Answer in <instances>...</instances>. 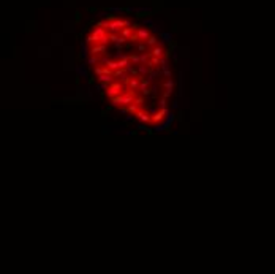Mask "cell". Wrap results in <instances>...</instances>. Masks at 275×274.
Returning <instances> with one entry per match:
<instances>
[{
  "mask_svg": "<svg viewBox=\"0 0 275 274\" xmlns=\"http://www.w3.org/2000/svg\"><path fill=\"white\" fill-rule=\"evenodd\" d=\"M76 71H78V74H82L84 78L89 76V73H87V70H85V67H84V65H82V67H78V68H76Z\"/></svg>",
  "mask_w": 275,
  "mask_h": 274,
  "instance_id": "cell-21",
  "label": "cell"
},
{
  "mask_svg": "<svg viewBox=\"0 0 275 274\" xmlns=\"http://www.w3.org/2000/svg\"><path fill=\"white\" fill-rule=\"evenodd\" d=\"M104 17H106V21H109V22L117 19V16H116V14H112V13H106V14H104Z\"/></svg>",
  "mask_w": 275,
  "mask_h": 274,
  "instance_id": "cell-23",
  "label": "cell"
},
{
  "mask_svg": "<svg viewBox=\"0 0 275 274\" xmlns=\"http://www.w3.org/2000/svg\"><path fill=\"white\" fill-rule=\"evenodd\" d=\"M79 21H81V13L78 11V13H76V22H79Z\"/></svg>",
  "mask_w": 275,
  "mask_h": 274,
  "instance_id": "cell-34",
  "label": "cell"
},
{
  "mask_svg": "<svg viewBox=\"0 0 275 274\" xmlns=\"http://www.w3.org/2000/svg\"><path fill=\"white\" fill-rule=\"evenodd\" d=\"M128 111L131 114H136L138 111H139V105H136V103H131V105H128Z\"/></svg>",
  "mask_w": 275,
  "mask_h": 274,
  "instance_id": "cell-17",
  "label": "cell"
},
{
  "mask_svg": "<svg viewBox=\"0 0 275 274\" xmlns=\"http://www.w3.org/2000/svg\"><path fill=\"white\" fill-rule=\"evenodd\" d=\"M108 113H109L108 109H103V111H101V116H103V117H106V116H108Z\"/></svg>",
  "mask_w": 275,
  "mask_h": 274,
  "instance_id": "cell-32",
  "label": "cell"
},
{
  "mask_svg": "<svg viewBox=\"0 0 275 274\" xmlns=\"http://www.w3.org/2000/svg\"><path fill=\"white\" fill-rule=\"evenodd\" d=\"M97 81H98V79H97V76H95V74H93V76H90V74L87 76V84H89V86H93V84L97 83Z\"/></svg>",
  "mask_w": 275,
  "mask_h": 274,
  "instance_id": "cell-22",
  "label": "cell"
},
{
  "mask_svg": "<svg viewBox=\"0 0 275 274\" xmlns=\"http://www.w3.org/2000/svg\"><path fill=\"white\" fill-rule=\"evenodd\" d=\"M177 121H184V114H182V111H180V113H177Z\"/></svg>",
  "mask_w": 275,
  "mask_h": 274,
  "instance_id": "cell-31",
  "label": "cell"
},
{
  "mask_svg": "<svg viewBox=\"0 0 275 274\" xmlns=\"http://www.w3.org/2000/svg\"><path fill=\"white\" fill-rule=\"evenodd\" d=\"M138 70H139V74H142V76H146V74L150 73V68L146 67V64H139L138 65Z\"/></svg>",
  "mask_w": 275,
  "mask_h": 274,
  "instance_id": "cell-15",
  "label": "cell"
},
{
  "mask_svg": "<svg viewBox=\"0 0 275 274\" xmlns=\"http://www.w3.org/2000/svg\"><path fill=\"white\" fill-rule=\"evenodd\" d=\"M93 64H100V59L97 57V55H90L89 59H87V65H93Z\"/></svg>",
  "mask_w": 275,
  "mask_h": 274,
  "instance_id": "cell-18",
  "label": "cell"
},
{
  "mask_svg": "<svg viewBox=\"0 0 275 274\" xmlns=\"http://www.w3.org/2000/svg\"><path fill=\"white\" fill-rule=\"evenodd\" d=\"M134 103H136V105H139V106H141V105L144 103V95H142V97H138V98H134Z\"/></svg>",
  "mask_w": 275,
  "mask_h": 274,
  "instance_id": "cell-27",
  "label": "cell"
},
{
  "mask_svg": "<svg viewBox=\"0 0 275 274\" xmlns=\"http://www.w3.org/2000/svg\"><path fill=\"white\" fill-rule=\"evenodd\" d=\"M128 135H131V136H136V135H138V130H131V132H130Z\"/></svg>",
  "mask_w": 275,
  "mask_h": 274,
  "instance_id": "cell-33",
  "label": "cell"
},
{
  "mask_svg": "<svg viewBox=\"0 0 275 274\" xmlns=\"http://www.w3.org/2000/svg\"><path fill=\"white\" fill-rule=\"evenodd\" d=\"M146 132H147V135H149V136H152V135H153V130H152L150 127H146Z\"/></svg>",
  "mask_w": 275,
  "mask_h": 274,
  "instance_id": "cell-30",
  "label": "cell"
},
{
  "mask_svg": "<svg viewBox=\"0 0 275 274\" xmlns=\"http://www.w3.org/2000/svg\"><path fill=\"white\" fill-rule=\"evenodd\" d=\"M160 36L163 38V41H168V43L172 40V38H171V33H165V32H163V33H160Z\"/></svg>",
  "mask_w": 275,
  "mask_h": 274,
  "instance_id": "cell-24",
  "label": "cell"
},
{
  "mask_svg": "<svg viewBox=\"0 0 275 274\" xmlns=\"http://www.w3.org/2000/svg\"><path fill=\"white\" fill-rule=\"evenodd\" d=\"M139 86H141L139 76H131V78H130V81H128V87H130V89L138 90V89H139Z\"/></svg>",
  "mask_w": 275,
  "mask_h": 274,
  "instance_id": "cell-7",
  "label": "cell"
},
{
  "mask_svg": "<svg viewBox=\"0 0 275 274\" xmlns=\"http://www.w3.org/2000/svg\"><path fill=\"white\" fill-rule=\"evenodd\" d=\"M119 111H120L122 114H130V111H128V106H119Z\"/></svg>",
  "mask_w": 275,
  "mask_h": 274,
  "instance_id": "cell-26",
  "label": "cell"
},
{
  "mask_svg": "<svg viewBox=\"0 0 275 274\" xmlns=\"http://www.w3.org/2000/svg\"><path fill=\"white\" fill-rule=\"evenodd\" d=\"M146 43H147V46H149V48H153V46H157L160 41H158V38H157L155 35H150V36H149V38L146 40Z\"/></svg>",
  "mask_w": 275,
  "mask_h": 274,
  "instance_id": "cell-13",
  "label": "cell"
},
{
  "mask_svg": "<svg viewBox=\"0 0 275 274\" xmlns=\"http://www.w3.org/2000/svg\"><path fill=\"white\" fill-rule=\"evenodd\" d=\"M93 73H95V76L103 74V67H95V68H93Z\"/></svg>",
  "mask_w": 275,
  "mask_h": 274,
  "instance_id": "cell-25",
  "label": "cell"
},
{
  "mask_svg": "<svg viewBox=\"0 0 275 274\" xmlns=\"http://www.w3.org/2000/svg\"><path fill=\"white\" fill-rule=\"evenodd\" d=\"M139 55H141V64H146V65H147V62H149V60H150V54H146V52H141Z\"/></svg>",
  "mask_w": 275,
  "mask_h": 274,
  "instance_id": "cell-20",
  "label": "cell"
},
{
  "mask_svg": "<svg viewBox=\"0 0 275 274\" xmlns=\"http://www.w3.org/2000/svg\"><path fill=\"white\" fill-rule=\"evenodd\" d=\"M104 92H106V95H108V98L117 97V95H120L122 92H123V84H120V83H111L109 87Z\"/></svg>",
  "mask_w": 275,
  "mask_h": 274,
  "instance_id": "cell-1",
  "label": "cell"
},
{
  "mask_svg": "<svg viewBox=\"0 0 275 274\" xmlns=\"http://www.w3.org/2000/svg\"><path fill=\"white\" fill-rule=\"evenodd\" d=\"M108 32H109L108 29H104V27H100V26H95V27H93V30H92V33L98 35L100 38H101V36H106V35H109Z\"/></svg>",
  "mask_w": 275,
  "mask_h": 274,
  "instance_id": "cell-9",
  "label": "cell"
},
{
  "mask_svg": "<svg viewBox=\"0 0 275 274\" xmlns=\"http://www.w3.org/2000/svg\"><path fill=\"white\" fill-rule=\"evenodd\" d=\"M149 84H150V81H149V79H146V78H144V79H142V81H141V86H139V90L142 92V90H146V89H149Z\"/></svg>",
  "mask_w": 275,
  "mask_h": 274,
  "instance_id": "cell-19",
  "label": "cell"
},
{
  "mask_svg": "<svg viewBox=\"0 0 275 274\" xmlns=\"http://www.w3.org/2000/svg\"><path fill=\"white\" fill-rule=\"evenodd\" d=\"M108 52V45H103V43H97L90 48V55H97V54H106Z\"/></svg>",
  "mask_w": 275,
  "mask_h": 274,
  "instance_id": "cell-4",
  "label": "cell"
},
{
  "mask_svg": "<svg viewBox=\"0 0 275 274\" xmlns=\"http://www.w3.org/2000/svg\"><path fill=\"white\" fill-rule=\"evenodd\" d=\"M160 108H166V98L165 97H161V100H160Z\"/></svg>",
  "mask_w": 275,
  "mask_h": 274,
  "instance_id": "cell-28",
  "label": "cell"
},
{
  "mask_svg": "<svg viewBox=\"0 0 275 274\" xmlns=\"http://www.w3.org/2000/svg\"><path fill=\"white\" fill-rule=\"evenodd\" d=\"M128 57H130V64L131 65H136L138 67V65L141 64V55L139 54H130Z\"/></svg>",
  "mask_w": 275,
  "mask_h": 274,
  "instance_id": "cell-12",
  "label": "cell"
},
{
  "mask_svg": "<svg viewBox=\"0 0 275 274\" xmlns=\"http://www.w3.org/2000/svg\"><path fill=\"white\" fill-rule=\"evenodd\" d=\"M150 57H165V49H163V41H160L157 46H153V48H150Z\"/></svg>",
  "mask_w": 275,
  "mask_h": 274,
  "instance_id": "cell-3",
  "label": "cell"
},
{
  "mask_svg": "<svg viewBox=\"0 0 275 274\" xmlns=\"http://www.w3.org/2000/svg\"><path fill=\"white\" fill-rule=\"evenodd\" d=\"M166 114H168V109L166 108H160L157 109L155 113L152 114V122L153 124H163L166 121Z\"/></svg>",
  "mask_w": 275,
  "mask_h": 274,
  "instance_id": "cell-2",
  "label": "cell"
},
{
  "mask_svg": "<svg viewBox=\"0 0 275 274\" xmlns=\"http://www.w3.org/2000/svg\"><path fill=\"white\" fill-rule=\"evenodd\" d=\"M147 48H149V46H147V43L141 40V41H138V46H136V51H138V52H139V54H141V52H146V49H147Z\"/></svg>",
  "mask_w": 275,
  "mask_h": 274,
  "instance_id": "cell-16",
  "label": "cell"
},
{
  "mask_svg": "<svg viewBox=\"0 0 275 274\" xmlns=\"http://www.w3.org/2000/svg\"><path fill=\"white\" fill-rule=\"evenodd\" d=\"M74 84L79 86V84H81V78H76V79H74Z\"/></svg>",
  "mask_w": 275,
  "mask_h": 274,
  "instance_id": "cell-35",
  "label": "cell"
},
{
  "mask_svg": "<svg viewBox=\"0 0 275 274\" xmlns=\"http://www.w3.org/2000/svg\"><path fill=\"white\" fill-rule=\"evenodd\" d=\"M176 116H177V114H174V113H168V114H166V121L163 122V124H165V128H169V127H171V124L177 119Z\"/></svg>",
  "mask_w": 275,
  "mask_h": 274,
  "instance_id": "cell-10",
  "label": "cell"
},
{
  "mask_svg": "<svg viewBox=\"0 0 275 274\" xmlns=\"http://www.w3.org/2000/svg\"><path fill=\"white\" fill-rule=\"evenodd\" d=\"M133 32H134V29L131 27V26H128V27H123V29L120 30V35H122V36H125V38H128V40H130V36L133 35Z\"/></svg>",
  "mask_w": 275,
  "mask_h": 274,
  "instance_id": "cell-11",
  "label": "cell"
},
{
  "mask_svg": "<svg viewBox=\"0 0 275 274\" xmlns=\"http://www.w3.org/2000/svg\"><path fill=\"white\" fill-rule=\"evenodd\" d=\"M163 87H165V89H168V90H174V87H176V81L171 79V78H168L165 83H163Z\"/></svg>",
  "mask_w": 275,
  "mask_h": 274,
  "instance_id": "cell-14",
  "label": "cell"
},
{
  "mask_svg": "<svg viewBox=\"0 0 275 274\" xmlns=\"http://www.w3.org/2000/svg\"><path fill=\"white\" fill-rule=\"evenodd\" d=\"M98 83H106V84H111L114 83V74H100V76H97Z\"/></svg>",
  "mask_w": 275,
  "mask_h": 274,
  "instance_id": "cell-8",
  "label": "cell"
},
{
  "mask_svg": "<svg viewBox=\"0 0 275 274\" xmlns=\"http://www.w3.org/2000/svg\"><path fill=\"white\" fill-rule=\"evenodd\" d=\"M172 60H174V62H176V64H177V60H179V57H177V55H176V54H174V55H172Z\"/></svg>",
  "mask_w": 275,
  "mask_h": 274,
  "instance_id": "cell-36",
  "label": "cell"
},
{
  "mask_svg": "<svg viewBox=\"0 0 275 274\" xmlns=\"http://www.w3.org/2000/svg\"><path fill=\"white\" fill-rule=\"evenodd\" d=\"M136 33H138V36H139V40H142V41H146L149 36L152 35L150 30H149L147 27H139V29L136 30Z\"/></svg>",
  "mask_w": 275,
  "mask_h": 274,
  "instance_id": "cell-6",
  "label": "cell"
},
{
  "mask_svg": "<svg viewBox=\"0 0 275 274\" xmlns=\"http://www.w3.org/2000/svg\"><path fill=\"white\" fill-rule=\"evenodd\" d=\"M171 94H172V90H168V89H166V92H163V95H161V97L169 98V97H171Z\"/></svg>",
  "mask_w": 275,
  "mask_h": 274,
  "instance_id": "cell-29",
  "label": "cell"
},
{
  "mask_svg": "<svg viewBox=\"0 0 275 274\" xmlns=\"http://www.w3.org/2000/svg\"><path fill=\"white\" fill-rule=\"evenodd\" d=\"M134 116H136L141 122H144V124H153V122H152V114L147 113V111H138Z\"/></svg>",
  "mask_w": 275,
  "mask_h": 274,
  "instance_id": "cell-5",
  "label": "cell"
}]
</instances>
